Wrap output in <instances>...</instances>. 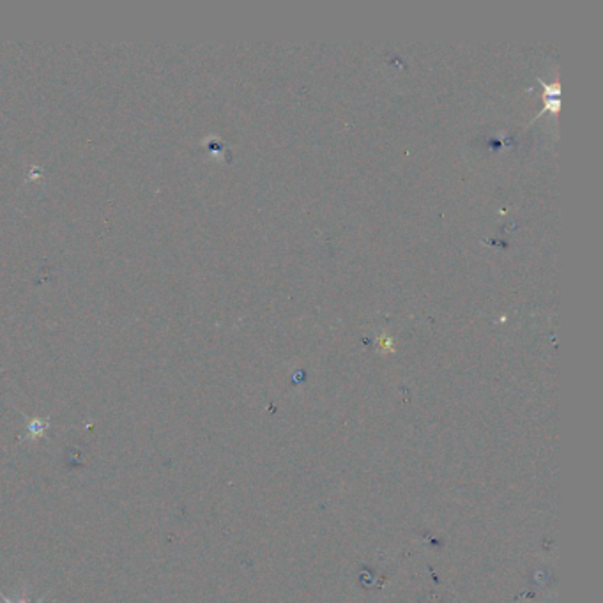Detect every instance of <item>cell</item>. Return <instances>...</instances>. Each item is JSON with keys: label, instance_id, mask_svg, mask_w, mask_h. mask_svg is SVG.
<instances>
[{"label": "cell", "instance_id": "6da1fadb", "mask_svg": "<svg viewBox=\"0 0 603 603\" xmlns=\"http://www.w3.org/2000/svg\"><path fill=\"white\" fill-rule=\"evenodd\" d=\"M48 425H50V419H29V439L42 437Z\"/></svg>", "mask_w": 603, "mask_h": 603}, {"label": "cell", "instance_id": "7a4b0ae2", "mask_svg": "<svg viewBox=\"0 0 603 603\" xmlns=\"http://www.w3.org/2000/svg\"><path fill=\"white\" fill-rule=\"evenodd\" d=\"M0 598L4 600V602H5V603H30V602H29V600H16V602H13V600H9V598H8V596H5V595H2V593H0ZM41 602H42V598H41V600H39V602H38V603H41Z\"/></svg>", "mask_w": 603, "mask_h": 603}]
</instances>
